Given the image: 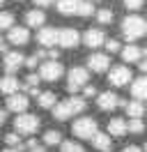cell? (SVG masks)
<instances>
[{"label": "cell", "mask_w": 147, "mask_h": 152, "mask_svg": "<svg viewBox=\"0 0 147 152\" xmlns=\"http://www.w3.org/2000/svg\"><path fill=\"white\" fill-rule=\"evenodd\" d=\"M85 99L83 97H69V99H62V102H55L53 104V118L57 122H64V120H69L74 115H78L85 111Z\"/></svg>", "instance_id": "obj_1"}, {"label": "cell", "mask_w": 147, "mask_h": 152, "mask_svg": "<svg viewBox=\"0 0 147 152\" xmlns=\"http://www.w3.org/2000/svg\"><path fill=\"white\" fill-rule=\"evenodd\" d=\"M119 28H122L124 39L136 42V39H140V37H145V35H147V21L143 19V16H138V14H129L127 19H122Z\"/></svg>", "instance_id": "obj_2"}, {"label": "cell", "mask_w": 147, "mask_h": 152, "mask_svg": "<svg viewBox=\"0 0 147 152\" xmlns=\"http://www.w3.org/2000/svg\"><path fill=\"white\" fill-rule=\"evenodd\" d=\"M97 132H99V122L94 118H78L71 124V134L76 138H81V141H90Z\"/></svg>", "instance_id": "obj_3"}, {"label": "cell", "mask_w": 147, "mask_h": 152, "mask_svg": "<svg viewBox=\"0 0 147 152\" xmlns=\"http://www.w3.org/2000/svg\"><path fill=\"white\" fill-rule=\"evenodd\" d=\"M14 129H16L18 134H23V136H32V134L39 129V118L32 113H16V118H14Z\"/></svg>", "instance_id": "obj_4"}, {"label": "cell", "mask_w": 147, "mask_h": 152, "mask_svg": "<svg viewBox=\"0 0 147 152\" xmlns=\"http://www.w3.org/2000/svg\"><path fill=\"white\" fill-rule=\"evenodd\" d=\"M64 74V67L60 60H46V62H41L39 65V78L41 81H48V83H55V81H60Z\"/></svg>", "instance_id": "obj_5"}, {"label": "cell", "mask_w": 147, "mask_h": 152, "mask_svg": "<svg viewBox=\"0 0 147 152\" xmlns=\"http://www.w3.org/2000/svg\"><path fill=\"white\" fill-rule=\"evenodd\" d=\"M87 81H90V72H87L85 67H71L69 74H67V90H69V92H76V90H81L83 86H87Z\"/></svg>", "instance_id": "obj_6"}, {"label": "cell", "mask_w": 147, "mask_h": 152, "mask_svg": "<svg viewBox=\"0 0 147 152\" xmlns=\"http://www.w3.org/2000/svg\"><path fill=\"white\" fill-rule=\"evenodd\" d=\"M108 83L115 88H124L129 86V81H133V74L127 65H115V67H108Z\"/></svg>", "instance_id": "obj_7"}, {"label": "cell", "mask_w": 147, "mask_h": 152, "mask_svg": "<svg viewBox=\"0 0 147 152\" xmlns=\"http://www.w3.org/2000/svg\"><path fill=\"white\" fill-rule=\"evenodd\" d=\"M57 44L62 48H76L81 44V35L76 28H62L57 30Z\"/></svg>", "instance_id": "obj_8"}, {"label": "cell", "mask_w": 147, "mask_h": 152, "mask_svg": "<svg viewBox=\"0 0 147 152\" xmlns=\"http://www.w3.org/2000/svg\"><path fill=\"white\" fill-rule=\"evenodd\" d=\"M7 39L14 46H25L30 42V30H28V26H12L7 30Z\"/></svg>", "instance_id": "obj_9"}, {"label": "cell", "mask_w": 147, "mask_h": 152, "mask_svg": "<svg viewBox=\"0 0 147 152\" xmlns=\"http://www.w3.org/2000/svg\"><path fill=\"white\" fill-rule=\"evenodd\" d=\"M110 67V56L108 53H92L87 58V69H92L94 74H103V72H108Z\"/></svg>", "instance_id": "obj_10"}, {"label": "cell", "mask_w": 147, "mask_h": 152, "mask_svg": "<svg viewBox=\"0 0 147 152\" xmlns=\"http://www.w3.org/2000/svg\"><path fill=\"white\" fill-rule=\"evenodd\" d=\"M28 106H30V99H28V95H21V92H12V95H7V108L9 111H14V113H23V111H28Z\"/></svg>", "instance_id": "obj_11"}, {"label": "cell", "mask_w": 147, "mask_h": 152, "mask_svg": "<svg viewBox=\"0 0 147 152\" xmlns=\"http://www.w3.org/2000/svg\"><path fill=\"white\" fill-rule=\"evenodd\" d=\"M37 42L44 48H53L55 44H57V30L51 28V26H41L39 32H37Z\"/></svg>", "instance_id": "obj_12"}, {"label": "cell", "mask_w": 147, "mask_h": 152, "mask_svg": "<svg viewBox=\"0 0 147 152\" xmlns=\"http://www.w3.org/2000/svg\"><path fill=\"white\" fill-rule=\"evenodd\" d=\"M99 99H97V104H99L101 111H113V108H117V106H124V102L119 99L115 92H101V95H97Z\"/></svg>", "instance_id": "obj_13"}, {"label": "cell", "mask_w": 147, "mask_h": 152, "mask_svg": "<svg viewBox=\"0 0 147 152\" xmlns=\"http://www.w3.org/2000/svg\"><path fill=\"white\" fill-rule=\"evenodd\" d=\"M103 39H106L103 30L90 28V30H85V35H83V44L87 48H99V46H103Z\"/></svg>", "instance_id": "obj_14"}, {"label": "cell", "mask_w": 147, "mask_h": 152, "mask_svg": "<svg viewBox=\"0 0 147 152\" xmlns=\"http://www.w3.org/2000/svg\"><path fill=\"white\" fill-rule=\"evenodd\" d=\"M2 65H5V69H7V74H14L18 67L23 65V53H21V51H7Z\"/></svg>", "instance_id": "obj_15"}, {"label": "cell", "mask_w": 147, "mask_h": 152, "mask_svg": "<svg viewBox=\"0 0 147 152\" xmlns=\"http://www.w3.org/2000/svg\"><path fill=\"white\" fill-rule=\"evenodd\" d=\"M90 141H92V145H94L99 152H110V150H113V136H108V132H106V134L97 132Z\"/></svg>", "instance_id": "obj_16"}, {"label": "cell", "mask_w": 147, "mask_h": 152, "mask_svg": "<svg viewBox=\"0 0 147 152\" xmlns=\"http://www.w3.org/2000/svg\"><path fill=\"white\" fill-rule=\"evenodd\" d=\"M108 136H113V138L127 136V120H124V118H113V120H108Z\"/></svg>", "instance_id": "obj_17"}, {"label": "cell", "mask_w": 147, "mask_h": 152, "mask_svg": "<svg viewBox=\"0 0 147 152\" xmlns=\"http://www.w3.org/2000/svg\"><path fill=\"white\" fill-rule=\"evenodd\" d=\"M131 95H133V99H140V102L147 99V74H143L131 83Z\"/></svg>", "instance_id": "obj_18"}, {"label": "cell", "mask_w": 147, "mask_h": 152, "mask_svg": "<svg viewBox=\"0 0 147 152\" xmlns=\"http://www.w3.org/2000/svg\"><path fill=\"white\" fill-rule=\"evenodd\" d=\"M44 23H46V14L41 10H37V7L25 14V26L28 28H41Z\"/></svg>", "instance_id": "obj_19"}, {"label": "cell", "mask_w": 147, "mask_h": 152, "mask_svg": "<svg viewBox=\"0 0 147 152\" xmlns=\"http://www.w3.org/2000/svg\"><path fill=\"white\" fill-rule=\"evenodd\" d=\"M18 88H21V83H18V78L14 74H7L0 78V92L2 95H12V92H16Z\"/></svg>", "instance_id": "obj_20"}, {"label": "cell", "mask_w": 147, "mask_h": 152, "mask_svg": "<svg viewBox=\"0 0 147 152\" xmlns=\"http://www.w3.org/2000/svg\"><path fill=\"white\" fill-rule=\"evenodd\" d=\"M124 111H127L129 118H143L145 115V104L140 99H131V102L124 104Z\"/></svg>", "instance_id": "obj_21"}, {"label": "cell", "mask_w": 147, "mask_h": 152, "mask_svg": "<svg viewBox=\"0 0 147 152\" xmlns=\"http://www.w3.org/2000/svg\"><path fill=\"white\" fill-rule=\"evenodd\" d=\"M78 2H81V0H55V7H57L60 14L71 16V14H76V10H78Z\"/></svg>", "instance_id": "obj_22"}, {"label": "cell", "mask_w": 147, "mask_h": 152, "mask_svg": "<svg viewBox=\"0 0 147 152\" xmlns=\"http://www.w3.org/2000/svg\"><path fill=\"white\" fill-rule=\"evenodd\" d=\"M119 53H122V60H124V62H138V60L143 58V53H140V48H138L136 44H129V46L119 48Z\"/></svg>", "instance_id": "obj_23"}, {"label": "cell", "mask_w": 147, "mask_h": 152, "mask_svg": "<svg viewBox=\"0 0 147 152\" xmlns=\"http://www.w3.org/2000/svg\"><path fill=\"white\" fill-rule=\"evenodd\" d=\"M55 92H37V104L41 106V108H53L55 104Z\"/></svg>", "instance_id": "obj_24"}, {"label": "cell", "mask_w": 147, "mask_h": 152, "mask_svg": "<svg viewBox=\"0 0 147 152\" xmlns=\"http://www.w3.org/2000/svg\"><path fill=\"white\" fill-rule=\"evenodd\" d=\"M60 143H62V134L57 129H48L44 134V145H60Z\"/></svg>", "instance_id": "obj_25"}, {"label": "cell", "mask_w": 147, "mask_h": 152, "mask_svg": "<svg viewBox=\"0 0 147 152\" xmlns=\"http://www.w3.org/2000/svg\"><path fill=\"white\" fill-rule=\"evenodd\" d=\"M76 14H78V16H92V14H94V5H92V0H81Z\"/></svg>", "instance_id": "obj_26"}, {"label": "cell", "mask_w": 147, "mask_h": 152, "mask_svg": "<svg viewBox=\"0 0 147 152\" xmlns=\"http://www.w3.org/2000/svg\"><path fill=\"white\" fill-rule=\"evenodd\" d=\"M127 132H131V134H143V132H145L143 120H140V118H131V120L127 122Z\"/></svg>", "instance_id": "obj_27"}, {"label": "cell", "mask_w": 147, "mask_h": 152, "mask_svg": "<svg viewBox=\"0 0 147 152\" xmlns=\"http://www.w3.org/2000/svg\"><path fill=\"white\" fill-rule=\"evenodd\" d=\"M14 26V14L12 12H0V30H9Z\"/></svg>", "instance_id": "obj_28"}, {"label": "cell", "mask_w": 147, "mask_h": 152, "mask_svg": "<svg viewBox=\"0 0 147 152\" xmlns=\"http://www.w3.org/2000/svg\"><path fill=\"white\" fill-rule=\"evenodd\" d=\"M60 152H85V148H83L81 143H76V141H64L62 148H60Z\"/></svg>", "instance_id": "obj_29"}, {"label": "cell", "mask_w": 147, "mask_h": 152, "mask_svg": "<svg viewBox=\"0 0 147 152\" xmlns=\"http://www.w3.org/2000/svg\"><path fill=\"white\" fill-rule=\"evenodd\" d=\"M113 19H115V16H113V12H110V10H99V12H97V21H99L101 26L113 23Z\"/></svg>", "instance_id": "obj_30"}, {"label": "cell", "mask_w": 147, "mask_h": 152, "mask_svg": "<svg viewBox=\"0 0 147 152\" xmlns=\"http://www.w3.org/2000/svg\"><path fill=\"white\" fill-rule=\"evenodd\" d=\"M103 46H106V51H108V53H117L119 48H122L117 39H103Z\"/></svg>", "instance_id": "obj_31"}, {"label": "cell", "mask_w": 147, "mask_h": 152, "mask_svg": "<svg viewBox=\"0 0 147 152\" xmlns=\"http://www.w3.org/2000/svg\"><path fill=\"white\" fill-rule=\"evenodd\" d=\"M143 5H145V0H124V7L129 12H138Z\"/></svg>", "instance_id": "obj_32"}, {"label": "cell", "mask_w": 147, "mask_h": 152, "mask_svg": "<svg viewBox=\"0 0 147 152\" xmlns=\"http://www.w3.org/2000/svg\"><path fill=\"white\" fill-rule=\"evenodd\" d=\"M5 141H7V145L9 148H16V145H21V138H18V134H7V136H5Z\"/></svg>", "instance_id": "obj_33"}, {"label": "cell", "mask_w": 147, "mask_h": 152, "mask_svg": "<svg viewBox=\"0 0 147 152\" xmlns=\"http://www.w3.org/2000/svg\"><path fill=\"white\" fill-rule=\"evenodd\" d=\"M39 81H41V78H39L37 74H28V78H25V86H28V88H37V86H39Z\"/></svg>", "instance_id": "obj_34"}, {"label": "cell", "mask_w": 147, "mask_h": 152, "mask_svg": "<svg viewBox=\"0 0 147 152\" xmlns=\"http://www.w3.org/2000/svg\"><path fill=\"white\" fill-rule=\"evenodd\" d=\"M37 62H39V58L37 56H30V58H23V65L28 67V69H35L37 67Z\"/></svg>", "instance_id": "obj_35"}, {"label": "cell", "mask_w": 147, "mask_h": 152, "mask_svg": "<svg viewBox=\"0 0 147 152\" xmlns=\"http://www.w3.org/2000/svg\"><path fill=\"white\" fill-rule=\"evenodd\" d=\"M83 95L85 97H97V88L94 86H83Z\"/></svg>", "instance_id": "obj_36"}, {"label": "cell", "mask_w": 147, "mask_h": 152, "mask_svg": "<svg viewBox=\"0 0 147 152\" xmlns=\"http://www.w3.org/2000/svg\"><path fill=\"white\" fill-rule=\"evenodd\" d=\"M55 0H35V7H51Z\"/></svg>", "instance_id": "obj_37"}, {"label": "cell", "mask_w": 147, "mask_h": 152, "mask_svg": "<svg viewBox=\"0 0 147 152\" xmlns=\"http://www.w3.org/2000/svg\"><path fill=\"white\" fill-rule=\"evenodd\" d=\"M28 152H46V148H44V145H37V143H35V145H30V148H28Z\"/></svg>", "instance_id": "obj_38"}, {"label": "cell", "mask_w": 147, "mask_h": 152, "mask_svg": "<svg viewBox=\"0 0 147 152\" xmlns=\"http://www.w3.org/2000/svg\"><path fill=\"white\" fill-rule=\"evenodd\" d=\"M46 56L51 58V60H57V58H60V51H57V48H51V51H48Z\"/></svg>", "instance_id": "obj_39"}, {"label": "cell", "mask_w": 147, "mask_h": 152, "mask_svg": "<svg viewBox=\"0 0 147 152\" xmlns=\"http://www.w3.org/2000/svg\"><path fill=\"white\" fill-rule=\"evenodd\" d=\"M0 53H7V42L2 39V35H0Z\"/></svg>", "instance_id": "obj_40"}, {"label": "cell", "mask_w": 147, "mask_h": 152, "mask_svg": "<svg viewBox=\"0 0 147 152\" xmlns=\"http://www.w3.org/2000/svg\"><path fill=\"white\" fill-rule=\"evenodd\" d=\"M122 152H143V150H140L138 145H129V148H124Z\"/></svg>", "instance_id": "obj_41"}, {"label": "cell", "mask_w": 147, "mask_h": 152, "mask_svg": "<svg viewBox=\"0 0 147 152\" xmlns=\"http://www.w3.org/2000/svg\"><path fill=\"white\" fill-rule=\"evenodd\" d=\"M138 67H140V72H143V74H147V60H143V62L138 60Z\"/></svg>", "instance_id": "obj_42"}, {"label": "cell", "mask_w": 147, "mask_h": 152, "mask_svg": "<svg viewBox=\"0 0 147 152\" xmlns=\"http://www.w3.org/2000/svg\"><path fill=\"white\" fill-rule=\"evenodd\" d=\"M5 118H7V113H5V111H0V127L5 124Z\"/></svg>", "instance_id": "obj_43"}, {"label": "cell", "mask_w": 147, "mask_h": 152, "mask_svg": "<svg viewBox=\"0 0 147 152\" xmlns=\"http://www.w3.org/2000/svg\"><path fill=\"white\" fill-rule=\"evenodd\" d=\"M2 152H21L18 148H7V150H2Z\"/></svg>", "instance_id": "obj_44"}, {"label": "cell", "mask_w": 147, "mask_h": 152, "mask_svg": "<svg viewBox=\"0 0 147 152\" xmlns=\"http://www.w3.org/2000/svg\"><path fill=\"white\" fill-rule=\"evenodd\" d=\"M140 53H143V56H145V60H147V48H140Z\"/></svg>", "instance_id": "obj_45"}, {"label": "cell", "mask_w": 147, "mask_h": 152, "mask_svg": "<svg viewBox=\"0 0 147 152\" xmlns=\"http://www.w3.org/2000/svg\"><path fill=\"white\" fill-rule=\"evenodd\" d=\"M2 2H5V0H0V7H2Z\"/></svg>", "instance_id": "obj_46"}, {"label": "cell", "mask_w": 147, "mask_h": 152, "mask_svg": "<svg viewBox=\"0 0 147 152\" xmlns=\"http://www.w3.org/2000/svg\"><path fill=\"white\" fill-rule=\"evenodd\" d=\"M92 2H97V0H92Z\"/></svg>", "instance_id": "obj_47"}]
</instances>
